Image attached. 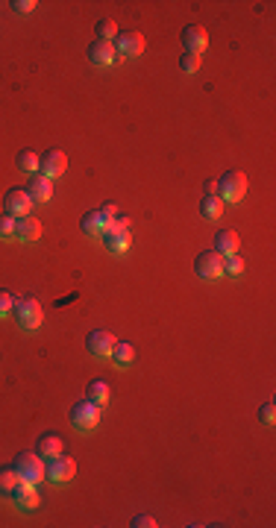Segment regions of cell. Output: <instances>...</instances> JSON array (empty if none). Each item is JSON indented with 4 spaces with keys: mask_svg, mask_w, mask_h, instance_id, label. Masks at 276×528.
<instances>
[{
    "mask_svg": "<svg viewBox=\"0 0 276 528\" xmlns=\"http://www.w3.org/2000/svg\"><path fill=\"white\" fill-rule=\"evenodd\" d=\"M12 317L21 329H30L32 332V329H39L44 320V308L32 300V296H21V300H15V305H12Z\"/></svg>",
    "mask_w": 276,
    "mask_h": 528,
    "instance_id": "obj_1",
    "label": "cell"
},
{
    "mask_svg": "<svg viewBox=\"0 0 276 528\" xmlns=\"http://www.w3.org/2000/svg\"><path fill=\"white\" fill-rule=\"evenodd\" d=\"M244 194H247V176H244V170H226L217 179V197H220V200L238 203V200H244Z\"/></svg>",
    "mask_w": 276,
    "mask_h": 528,
    "instance_id": "obj_2",
    "label": "cell"
},
{
    "mask_svg": "<svg viewBox=\"0 0 276 528\" xmlns=\"http://www.w3.org/2000/svg\"><path fill=\"white\" fill-rule=\"evenodd\" d=\"M12 467L21 481H32V484L44 481V458L39 452H18Z\"/></svg>",
    "mask_w": 276,
    "mask_h": 528,
    "instance_id": "obj_3",
    "label": "cell"
},
{
    "mask_svg": "<svg viewBox=\"0 0 276 528\" xmlns=\"http://www.w3.org/2000/svg\"><path fill=\"white\" fill-rule=\"evenodd\" d=\"M100 423V405L92 402V399H83L71 405V426L80 428V432H92Z\"/></svg>",
    "mask_w": 276,
    "mask_h": 528,
    "instance_id": "obj_4",
    "label": "cell"
},
{
    "mask_svg": "<svg viewBox=\"0 0 276 528\" xmlns=\"http://www.w3.org/2000/svg\"><path fill=\"white\" fill-rule=\"evenodd\" d=\"M194 270H197V276L206 279V282L220 279L224 276V256L215 252V250H203L200 256L194 258Z\"/></svg>",
    "mask_w": 276,
    "mask_h": 528,
    "instance_id": "obj_5",
    "label": "cell"
},
{
    "mask_svg": "<svg viewBox=\"0 0 276 528\" xmlns=\"http://www.w3.org/2000/svg\"><path fill=\"white\" fill-rule=\"evenodd\" d=\"M76 476V461L68 455H56V458H47L44 464V478H50L53 484H65Z\"/></svg>",
    "mask_w": 276,
    "mask_h": 528,
    "instance_id": "obj_6",
    "label": "cell"
},
{
    "mask_svg": "<svg viewBox=\"0 0 276 528\" xmlns=\"http://www.w3.org/2000/svg\"><path fill=\"white\" fill-rule=\"evenodd\" d=\"M32 208V197L27 194V188H9L3 197V212L12 217H27Z\"/></svg>",
    "mask_w": 276,
    "mask_h": 528,
    "instance_id": "obj_7",
    "label": "cell"
},
{
    "mask_svg": "<svg viewBox=\"0 0 276 528\" xmlns=\"http://www.w3.org/2000/svg\"><path fill=\"white\" fill-rule=\"evenodd\" d=\"M85 349L92 352L94 358H109L115 349V335L103 332V329H94V332H88V338H85Z\"/></svg>",
    "mask_w": 276,
    "mask_h": 528,
    "instance_id": "obj_8",
    "label": "cell"
},
{
    "mask_svg": "<svg viewBox=\"0 0 276 528\" xmlns=\"http://www.w3.org/2000/svg\"><path fill=\"white\" fill-rule=\"evenodd\" d=\"M65 168H68V156H65L62 150H47L44 156H39V170H41V176H47V179L62 176Z\"/></svg>",
    "mask_w": 276,
    "mask_h": 528,
    "instance_id": "obj_9",
    "label": "cell"
},
{
    "mask_svg": "<svg viewBox=\"0 0 276 528\" xmlns=\"http://www.w3.org/2000/svg\"><path fill=\"white\" fill-rule=\"evenodd\" d=\"M147 47V41L145 36H141L138 30H124V32H118V53L120 56H138V53H145Z\"/></svg>",
    "mask_w": 276,
    "mask_h": 528,
    "instance_id": "obj_10",
    "label": "cell"
},
{
    "mask_svg": "<svg viewBox=\"0 0 276 528\" xmlns=\"http://www.w3.org/2000/svg\"><path fill=\"white\" fill-rule=\"evenodd\" d=\"M115 59H118V50H115L112 41L97 38V41L88 44V62L97 65V68H106V65H112Z\"/></svg>",
    "mask_w": 276,
    "mask_h": 528,
    "instance_id": "obj_11",
    "label": "cell"
},
{
    "mask_svg": "<svg viewBox=\"0 0 276 528\" xmlns=\"http://www.w3.org/2000/svg\"><path fill=\"white\" fill-rule=\"evenodd\" d=\"M180 38H182V47H185V53H200L209 47V36H206V30L203 27H197V24H189L182 32H180Z\"/></svg>",
    "mask_w": 276,
    "mask_h": 528,
    "instance_id": "obj_12",
    "label": "cell"
},
{
    "mask_svg": "<svg viewBox=\"0 0 276 528\" xmlns=\"http://www.w3.org/2000/svg\"><path fill=\"white\" fill-rule=\"evenodd\" d=\"M238 247H241V235L235 232V229H217L215 244H212L215 252H220V256L226 258V256H235Z\"/></svg>",
    "mask_w": 276,
    "mask_h": 528,
    "instance_id": "obj_13",
    "label": "cell"
},
{
    "mask_svg": "<svg viewBox=\"0 0 276 528\" xmlns=\"http://www.w3.org/2000/svg\"><path fill=\"white\" fill-rule=\"evenodd\" d=\"M15 238L18 241H24V244H36V241L41 238V223L36 217H18L15 220Z\"/></svg>",
    "mask_w": 276,
    "mask_h": 528,
    "instance_id": "obj_14",
    "label": "cell"
},
{
    "mask_svg": "<svg viewBox=\"0 0 276 528\" xmlns=\"http://www.w3.org/2000/svg\"><path fill=\"white\" fill-rule=\"evenodd\" d=\"M9 496H12L18 508H24V511H32L39 505V493H36V484L32 481H18V487L9 493Z\"/></svg>",
    "mask_w": 276,
    "mask_h": 528,
    "instance_id": "obj_15",
    "label": "cell"
},
{
    "mask_svg": "<svg viewBox=\"0 0 276 528\" xmlns=\"http://www.w3.org/2000/svg\"><path fill=\"white\" fill-rule=\"evenodd\" d=\"M27 194L32 197V206H41V203H47L50 200V197H53V182L47 179V176H32V179H30V185H27Z\"/></svg>",
    "mask_w": 276,
    "mask_h": 528,
    "instance_id": "obj_16",
    "label": "cell"
},
{
    "mask_svg": "<svg viewBox=\"0 0 276 528\" xmlns=\"http://www.w3.org/2000/svg\"><path fill=\"white\" fill-rule=\"evenodd\" d=\"M80 229H83V235H88V238H100L106 232V217H103L100 208L85 212L83 220H80Z\"/></svg>",
    "mask_w": 276,
    "mask_h": 528,
    "instance_id": "obj_17",
    "label": "cell"
},
{
    "mask_svg": "<svg viewBox=\"0 0 276 528\" xmlns=\"http://www.w3.org/2000/svg\"><path fill=\"white\" fill-rule=\"evenodd\" d=\"M100 238L109 252H124L129 247V229H106Z\"/></svg>",
    "mask_w": 276,
    "mask_h": 528,
    "instance_id": "obj_18",
    "label": "cell"
},
{
    "mask_svg": "<svg viewBox=\"0 0 276 528\" xmlns=\"http://www.w3.org/2000/svg\"><path fill=\"white\" fill-rule=\"evenodd\" d=\"M36 452H39L41 458H56V455H62V437H59V434H41V437L36 440Z\"/></svg>",
    "mask_w": 276,
    "mask_h": 528,
    "instance_id": "obj_19",
    "label": "cell"
},
{
    "mask_svg": "<svg viewBox=\"0 0 276 528\" xmlns=\"http://www.w3.org/2000/svg\"><path fill=\"white\" fill-rule=\"evenodd\" d=\"M224 214V200H220L217 194H206L200 200V217L203 220H217Z\"/></svg>",
    "mask_w": 276,
    "mask_h": 528,
    "instance_id": "obj_20",
    "label": "cell"
},
{
    "mask_svg": "<svg viewBox=\"0 0 276 528\" xmlns=\"http://www.w3.org/2000/svg\"><path fill=\"white\" fill-rule=\"evenodd\" d=\"M109 396H112V390H109L106 379H94V382H88V399H92V402L106 405V402H109Z\"/></svg>",
    "mask_w": 276,
    "mask_h": 528,
    "instance_id": "obj_21",
    "label": "cell"
},
{
    "mask_svg": "<svg viewBox=\"0 0 276 528\" xmlns=\"http://www.w3.org/2000/svg\"><path fill=\"white\" fill-rule=\"evenodd\" d=\"M112 358H115V364H129V361L136 358V346L127 344V340H115Z\"/></svg>",
    "mask_w": 276,
    "mask_h": 528,
    "instance_id": "obj_22",
    "label": "cell"
},
{
    "mask_svg": "<svg viewBox=\"0 0 276 528\" xmlns=\"http://www.w3.org/2000/svg\"><path fill=\"white\" fill-rule=\"evenodd\" d=\"M18 472L15 467H0V493H12L18 487Z\"/></svg>",
    "mask_w": 276,
    "mask_h": 528,
    "instance_id": "obj_23",
    "label": "cell"
},
{
    "mask_svg": "<svg viewBox=\"0 0 276 528\" xmlns=\"http://www.w3.org/2000/svg\"><path fill=\"white\" fill-rule=\"evenodd\" d=\"M18 170L21 173H36L39 170V156L32 150H21L18 153Z\"/></svg>",
    "mask_w": 276,
    "mask_h": 528,
    "instance_id": "obj_24",
    "label": "cell"
},
{
    "mask_svg": "<svg viewBox=\"0 0 276 528\" xmlns=\"http://www.w3.org/2000/svg\"><path fill=\"white\" fill-rule=\"evenodd\" d=\"M97 38H103V41H112V38H118V24L112 18H100L97 21Z\"/></svg>",
    "mask_w": 276,
    "mask_h": 528,
    "instance_id": "obj_25",
    "label": "cell"
},
{
    "mask_svg": "<svg viewBox=\"0 0 276 528\" xmlns=\"http://www.w3.org/2000/svg\"><path fill=\"white\" fill-rule=\"evenodd\" d=\"M224 273L226 276H241V273H244V258H241L238 252L235 256H226L224 258Z\"/></svg>",
    "mask_w": 276,
    "mask_h": 528,
    "instance_id": "obj_26",
    "label": "cell"
},
{
    "mask_svg": "<svg viewBox=\"0 0 276 528\" xmlns=\"http://www.w3.org/2000/svg\"><path fill=\"white\" fill-rule=\"evenodd\" d=\"M180 71L182 74H197L200 71V56H197V53H182L180 56Z\"/></svg>",
    "mask_w": 276,
    "mask_h": 528,
    "instance_id": "obj_27",
    "label": "cell"
},
{
    "mask_svg": "<svg viewBox=\"0 0 276 528\" xmlns=\"http://www.w3.org/2000/svg\"><path fill=\"white\" fill-rule=\"evenodd\" d=\"M15 220L18 217H12V214H0V238H15Z\"/></svg>",
    "mask_w": 276,
    "mask_h": 528,
    "instance_id": "obj_28",
    "label": "cell"
},
{
    "mask_svg": "<svg viewBox=\"0 0 276 528\" xmlns=\"http://www.w3.org/2000/svg\"><path fill=\"white\" fill-rule=\"evenodd\" d=\"M12 305H15V296L0 288V317H6V314H12Z\"/></svg>",
    "mask_w": 276,
    "mask_h": 528,
    "instance_id": "obj_29",
    "label": "cell"
},
{
    "mask_svg": "<svg viewBox=\"0 0 276 528\" xmlns=\"http://www.w3.org/2000/svg\"><path fill=\"white\" fill-rule=\"evenodd\" d=\"M259 420H262L264 426H273V420H276V405H273V402H264V405H262Z\"/></svg>",
    "mask_w": 276,
    "mask_h": 528,
    "instance_id": "obj_30",
    "label": "cell"
},
{
    "mask_svg": "<svg viewBox=\"0 0 276 528\" xmlns=\"http://www.w3.org/2000/svg\"><path fill=\"white\" fill-rule=\"evenodd\" d=\"M36 6H39L36 0H12V9H15V12H21V15H30Z\"/></svg>",
    "mask_w": 276,
    "mask_h": 528,
    "instance_id": "obj_31",
    "label": "cell"
},
{
    "mask_svg": "<svg viewBox=\"0 0 276 528\" xmlns=\"http://www.w3.org/2000/svg\"><path fill=\"white\" fill-rule=\"evenodd\" d=\"M132 525H136V528H153V525H156V520H153L150 514H141V516L132 520Z\"/></svg>",
    "mask_w": 276,
    "mask_h": 528,
    "instance_id": "obj_32",
    "label": "cell"
},
{
    "mask_svg": "<svg viewBox=\"0 0 276 528\" xmlns=\"http://www.w3.org/2000/svg\"><path fill=\"white\" fill-rule=\"evenodd\" d=\"M100 212H103V217H106V220H112V217L118 214V206H115V203H106V206L100 208Z\"/></svg>",
    "mask_w": 276,
    "mask_h": 528,
    "instance_id": "obj_33",
    "label": "cell"
},
{
    "mask_svg": "<svg viewBox=\"0 0 276 528\" xmlns=\"http://www.w3.org/2000/svg\"><path fill=\"white\" fill-rule=\"evenodd\" d=\"M203 188H206V194H217V182H212V179H209V182L203 185Z\"/></svg>",
    "mask_w": 276,
    "mask_h": 528,
    "instance_id": "obj_34",
    "label": "cell"
}]
</instances>
